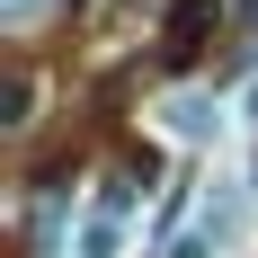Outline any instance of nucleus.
<instances>
[{"label": "nucleus", "mask_w": 258, "mask_h": 258, "mask_svg": "<svg viewBox=\"0 0 258 258\" xmlns=\"http://www.w3.org/2000/svg\"><path fill=\"white\" fill-rule=\"evenodd\" d=\"M80 249H89V258H116V249H125V223H116V214H98V223H89V240H80Z\"/></svg>", "instance_id": "f257e3e1"}, {"label": "nucleus", "mask_w": 258, "mask_h": 258, "mask_svg": "<svg viewBox=\"0 0 258 258\" xmlns=\"http://www.w3.org/2000/svg\"><path fill=\"white\" fill-rule=\"evenodd\" d=\"M9 9H18V18H36V9H45V0H9Z\"/></svg>", "instance_id": "f03ea898"}]
</instances>
